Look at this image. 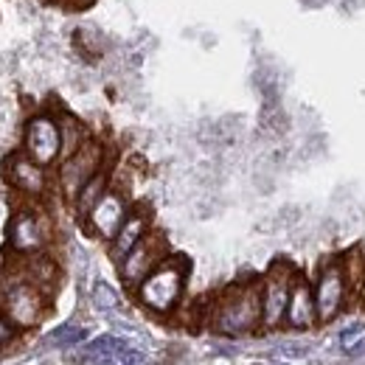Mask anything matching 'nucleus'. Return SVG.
Listing matches in <instances>:
<instances>
[{
	"label": "nucleus",
	"mask_w": 365,
	"mask_h": 365,
	"mask_svg": "<svg viewBox=\"0 0 365 365\" xmlns=\"http://www.w3.org/2000/svg\"><path fill=\"white\" fill-rule=\"evenodd\" d=\"M360 334H363V326H360V323H354L351 329H346V331H343V346H346V351L354 346V340H357Z\"/></svg>",
	"instance_id": "nucleus-20"
},
{
	"label": "nucleus",
	"mask_w": 365,
	"mask_h": 365,
	"mask_svg": "<svg viewBox=\"0 0 365 365\" xmlns=\"http://www.w3.org/2000/svg\"><path fill=\"white\" fill-rule=\"evenodd\" d=\"M82 363L85 365H143V354L135 351V349H130L121 337L101 334V337H96L93 343L85 346Z\"/></svg>",
	"instance_id": "nucleus-11"
},
{
	"label": "nucleus",
	"mask_w": 365,
	"mask_h": 365,
	"mask_svg": "<svg viewBox=\"0 0 365 365\" xmlns=\"http://www.w3.org/2000/svg\"><path fill=\"white\" fill-rule=\"evenodd\" d=\"M146 233H149V220H146V214H143V211H130V217H127L124 225L118 228L115 239L110 242V256H113L115 262H121Z\"/></svg>",
	"instance_id": "nucleus-14"
},
{
	"label": "nucleus",
	"mask_w": 365,
	"mask_h": 365,
	"mask_svg": "<svg viewBox=\"0 0 365 365\" xmlns=\"http://www.w3.org/2000/svg\"><path fill=\"white\" fill-rule=\"evenodd\" d=\"M315 287V304H318V320L320 323H329L334 320L346 301H349V284H346V275H343V264L334 259V262H326L320 267L318 281L312 284Z\"/></svg>",
	"instance_id": "nucleus-7"
},
{
	"label": "nucleus",
	"mask_w": 365,
	"mask_h": 365,
	"mask_svg": "<svg viewBox=\"0 0 365 365\" xmlns=\"http://www.w3.org/2000/svg\"><path fill=\"white\" fill-rule=\"evenodd\" d=\"M93 304H96L98 309L110 312V309L118 307V295H115V289H110L107 284H96V289H93Z\"/></svg>",
	"instance_id": "nucleus-19"
},
{
	"label": "nucleus",
	"mask_w": 365,
	"mask_h": 365,
	"mask_svg": "<svg viewBox=\"0 0 365 365\" xmlns=\"http://www.w3.org/2000/svg\"><path fill=\"white\" fill-rule=\"evenodd\" d=\"M11 337V320L6 318V312L0 309V346H6Z\"/></svg>",
	"instance_id": "nucleus-21"
},
{
	"label": "nucleus",
	"mask_w": 365,
	"mask_h": 365,
	"mask_svg": "<svg viewBox=\"0 0 365 365\" xmlns=\"http://www.w3.org/2000/svg\"><path fill=\"white\" fill-rule=\"evenodd\" d=\"M127 217H130L127 197H124L118 188H107V191H104V197L93 205L91 214H88V228H91L98 239L113 242Z\"/></svg>",
	"instance_id": "nucleus-10"
},
{
	"label": "nucleus",
	"mask_w": 365,
	"mask_h": 365,
	"mask_svg": "<svg viewBox=\"0 0 365 365\" xmlns=\"http://www.w3.org/2000/svg\"><path fill=\"white\" fill-rule=\"evenodd\" d=\"M185 278H188V262L182 256L163 259L152 273L138 284V301L155 315H169L180 304Z\"/></svg>",
	"instance_id": "nucleus-1"
},
{
	"label": "nucleus",
	"mask_w": 365,
	"mask_h": 365,
	"mask_svg": "<svg viewBox=\"0 0 365 365\" xmlns=\"http://www.w3.org/2000/svg\"><path fill=\"white\" fill-rule=\"evenodd\" d=\"M48 239H51V222L46 214H40L34 208H23L11 217V222H9L11 250H17L23 256H34L46 247Z\"/></svg>",
	"instance_id": "nucleus-8"
},
{
	"label": "nucleus",
	"mask_w": 365,
	"mask_h": 365,
	"mask_svg": "<svg viewBox=\"0 0 365 365\" xmlns=\"http://www.w3.org/2000/svg\"><path fill=\"white\" fill-rule=\"evenodd\" d=\"M59 133H62V160L71 158L76 149H82V146L91 140L85 124L76 121L73 115H62V118H59Z\"/></svg>",
	"instance_id": "nucleus-15"
},
{
	"label": "nucleus",
	"mask_w": 365,
	"mask_h": 365,
	"mask_svg": "<svg viewBox=\"0 0 365 365\" xmlns=\"http://www.w3.org/2000/svg\"><path fill=\"white\" fill-rule=\"evenodd\" d=\"M101 169H104V149H101V143L88 140L82 149H76L71 158L62 160V169H59L62 194L73 202L76 194L85 188V182L91 180V178H96Z\"/></svg>",
	"instance_id": "nucleus-5"
},
{
	"label": "nucleus",
	"mask_w": 365,
	"mask_h": 365,
	"mask_svg": "<svg viewBox=\"0 0 365 365\" xmlns=\"http://www.w3.org/2000/svg\"><path fill=\"white\" fill-rule=\"evenodd\" d=\"M289 329H312L318 323V304H315V287L304 278L295 275L289 304H287V320Z\"/></svg>",
	"instance_id": "nucleus-12"
},
{
	"label": "nucleus",
	"mask_w": 365,
	"mask_h": 365,
	"mask_svg": "<svg viewBox=\"0 0 365 365\" xmlns=\"http://www.w3.org/2000/svg\"><path fill=\"white\" fill-rule=\"evenodd\" d=\"M166 236L163 233H146L135 247L118 262V273H121V281L127 289H138V284L152 273L166 256Z\"/></svg>",
	"instance_id": "nucleus-4"
},
{
	"label": "nucleus",
	"mask_w": 365,
	"mask_h": 365,
	"mask_svg": "<svg viewBox=\"0 0 365 365\" xmlns=\"http://www.w3.org/2000/svg\"><path fill=\"white\" fill-rule=\"evenodd\" d=\"M46 289H40L34 281H29L26 275L20 273L3 284V289H0V309L6 312V318L11 320V326L31 329L46 315Z\"/></svg>",
	"instance_id": "nucleus-3"
},
{
	"label": "nucleus",
	"mask_w": 365,
	"mask_h": 365,
	"mask_svg": "<svg viewBox=\"0 0 365 365\" xmlns=\"http://www.w3.org/2000/svg\"><path fill=\"white\" fill-rule=\"evenodd\" d=\"M6 178H9V182H11L17 191H23V194H29V197H40L48 185L46 166L37 163V160L29 158V155H11L9 163H6Z\"/></svg>",
	"instance_id": "nucleus-13"
},
{
	"label": "nucleus",
	"mask_w": 365,
	"mask_h": 365,
	"mask_svg": "<svg viewBox=\"0 0 365 365\" xmlns=\"http://www.w3.org/2000/svg\"><path fill=\"white\" fill-rule=\"evenodd\" d=\"M343 275H346V284H349V295H360L365 292V259L363 253H349L343 262Z\"/></svg>",
	"instance_id": "nucleus-17"
},
{
	"label": "nucleus",
	"mask_w": 365,
	"mask_h": 365,
	"mask_svg": "<svg viewBox=\"0 0 365 365\" xmlns=\"http://www.w3.org/2000/svg\"><path fill=\"white\" fill-rule=\"evenodd\" d=\"M295 270L289 264H275L262 281V326L278 329L287 320V304L292 292Z\"/></svg>",
	"instance_id": "nucleus-6"
},
{
	"label": "nucleus",
	"mask_w": 365,
	"mask_h": 365,
	"mask_svg": "<svg viewBox=\"0 0 365 365\" xmlns=\"http://www.w3.org/2000/svg\"><path fill=\"white\" fill-rule=\"evenodd\" d=\"M26 155L34 158L43 166H51V163H56L62 158L59 118L40 113L26 124Z\"/></svg>",
	"instance_id": "nucleus-9"
},
{
	"label": "nucleus",
	"mask_w": 365,
	"mask_h": 365,
	"mask_svg": "<svg viewBox=\"0 0 365 365\" xmlns=\"http://www.w3.org/2000/svg\"><path fill=\"white\" fill-rule=\"evenodd\" d=\"M85 329L82 326H76V323H65V326H59L53 334H51V346H59V349H68V346H76V343H82L85 340Z\"/></svg>",
	"instance_id": "nucleus-18"
},
{
	"label": "nucleus",
	"mask_w": 365,
	"mask_h": 365,
	"mask_svg": "<svg viewBox=\"0 0 365 365\" xmlns=\"http://www.w3.org/2000/svg\"><path fill=\"white\" fill-rule=\"evenodd\" d=\"M107 188H110V175L101 169V172L85 182V188L76 194V200H73L76 211H79L82 217H88V214H91V208L101 200V197H104V191H107Z\"/></svg>",
	"instance_id": "nucleus-16"
},
{
	"label": "nucleus",
	"mask_w": 365,
	"mask_h": 365,
	"mask_svg": "<svg viewBox=\"0 0 365 365\" xmlns=\"http://www.w3.org/2000/svg\"><path fill=\"white\" fill-rule=\"evenodd\" d=\"M262 326V284L230 287L214 312V329L228 337L250 334Z\"/></svg>",
	"instance_id": "nucleus-2"
}]
</instances>
